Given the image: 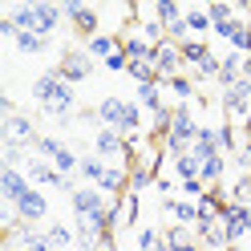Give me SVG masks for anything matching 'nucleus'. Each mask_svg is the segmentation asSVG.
Wrapping results in <instances>:
<instances>
[{"mask_svg": "<svg viewBox=\"0 0 251 251\" xmlns=\"http://www.w3.org/2000/svg\"><path fill=\"white\" fill-rule=\"evenodd\" d=\"M17 49H21L25 57H37V53H45V49H49V37H37V33H21V37H17Z\"/></svg>", "mask_w": 251, "mask_h": 251, "instance_id": "nucleus-30", "label": "nucleus"}, {"mask_svg": "<svg viewBox=\"0 0 251 251\" xmlns=\"http://www.w3.org/2000/svg\"><path fill=\"white\" fill-rule=\"evenodd\" d=\"M158 182V175H154V166H130V191L134 195H142L146 186Z\"/></svg>", "mask_w": 251, "mask_h": 251, "instance_id": "nucleus-28", "label": "nucleus"}, {"mask_svg": "<svg viewBox=\"0 0 251 251\" xmlns=\"http://www.w3.org/2000/svg\"><path fill=\"white\" fill-rule=\"evenodd\" d=\"M231 202H243V207H251V175H243L239 182L231 186Z\"/></svg>", "mask_w": 251, "mask_h": 251, "instance_id": "nucleus-40", "label": "nucleus"}, {"mask_svg": "<svg viewBox=\"0 0 251 251\" xmlns=\"http://www.w3.org/2000/svg\"><path fill=\"white\" fill-rule=\"evenodd\" d=\"M158 89H162V81H150V85H138V101H142V105L150 109V114H158V109L166 105Z\"/></svg>", "mask_w": 251, "mask_h": 251, "instance_id": "nucleus-26", "label": "nucleus"}, {"mask_svg": "<svg viewBox=\"0 0 251 251\" xmlns=\"http://www.w3.org/2000/svg\"><path fill=\"white\" fill-rule=\"evenodd\" d=\"M12 215H17V219H25V223H41V219L45 215H49V202H45V195L37 191V186H28V195L21 199V202H12Z\"/></svg>", "mask_w": 251, "mask_h": 251, "instance_id": "nucleus-10", "label": "nucleus"}, {"mask_svg": "<svg viewBox=\"0 0 251 251\" xmlns=\"http://www.w3.org/2000/svg\"><path fill=\"white\" fill-rule=\"evenodd\" d=\"M0 114L12 118V98H8V93H0Z\"/></svg>", "mask_w": 251, "mask_h": 251, "instance_id": "nucleus-44", "label": "nucleus"}, {"mask_svg": "<svg viewBox=\"0 0 251 251\" xmlns=\"http://www.w3.org/2000/svg\"><path fill=\"white\" fill-rule=\"evenodd\" d=\"M162 243H166V251H182V247H191V243H199V235H195V227L170 223V227L162 231Z\"/></svg>", "mask_w": 251, "mask_h": 251, "instance_id": "nucleus-20", "label": "nucleus"}, {"mask_svg": "<svg viewBox=\"0 0 251 251\" xmlns=\"http://www.w3.org/2000/svg\"><path fill=\"white\" fill-rule=\"evenodd\" d=\"M178 53H182V65H191V69H199L202 61L211 57L207 41H195V37H191V41H182V45H178Z\"/></svg>", "mask_w": 251, "mask_h": 251, "instance_id": "nucleus-21", "label": "nucleus"}, {"mask_svg": "<svg viewBox=\"0 0 251 251\" xmlns=\"http://www.w3.org/2000/svg\"><path fill=\"white\" fill-rule=\"evenodd\" d=\"M93 150H98V158H101V162H105V158H122V162H126V158H134V154H130L134 146L126 142L118 130H105V126H98V134H93Z\"/></svg>", "mask_w": 251, "mask_h": 251, "instance_id": "nucleus-4", "label": "nucleus"}, {"mask_svg": "<svg viewBox=\"0 0 251 251\" xmlns=\"http://www.w3.org/2000/svg\"><path fill=\"white\" fill-rule=\"evenodd\" d=\"M61 85H65V77H61L57 69H49V73H41L37 81H33V101H37V105H49V101H53V93H57Z\"/></svg>", "mask_w": 251, "mask_h": 251, "instance_id": "nucleus-18", "label": "nucleus"}, {"mask_svg": "<svg viewBox=\"0 0 251 251\" xmlns=\"http://www.w3.org/2000/svg\"><path fill=\"white\" fill-rule=\"evenodd\" d=\"M138 247H142V251H166L162 235L154 231V227H142V231H138Z\"/></svg>", "mask_w": 251, "mask_h": 251, "instance_id": "nucleus-37", "label": "nucleus"}, {"mask_svg": "<svg viewBox=\"0 0 251 251\" xmlns=\"http://www.w3.org/2000/svg\"><path fill=\"white\" fill-rule=\"evenodd\" d=\"M122 53L130 57V61H154V45L142 41L134 28H122Z\"/></svg>", "mask_w": 251, "mask_h": 251, "instance_id": "nucleus-17", "label": "nucleus"}, {"mask_svg": "<svg viewBox=\"0 0 251 251\" xmlns=\"http://www.w3.org/2000/svg\"><path fill=\"white\" fill-rule=\"evenodd\" d=\"M207 28H215L211 17H207V8H186V33H195V41H199Z\"/></svg>", "mask_w": 251, "mask_h": 251, "instance_id": "nucleus-29", "label": "nucleus"}, {"mask_svg": "<svg viewBox=\"0 0 251 251\" xmlns=\"http://www.w3.org/2000/svg\"><path fill=\"white\" fill-rule=\"evenodd\" d=\"M85 53L89 57H101V61L118 57L122 53V33H98L93 41H85Z\"/></svg>", "mask_w": 251, "mask_h": 251, "instance_id": "nucleus-16", "label": "nucleus"}, {"mask_svg": "<svg viewBox=\"0 0 251 251\" xmlns=\"http://www.w3.org/2000/svg\"><path fill=\"white\" fill-rule=\"evenodd\" d=\"M49 243H53V247H73V243H77V231L65 227V223H53V227H49Z\"/></svg>", "mask_w": 251, "mask_h": 251, "instance_id": "nucleus-34", "label": "nucleus"}, {"mask_svg": "<svg viewBox=\"0 0 251 251\" xmlns=\"http://www.w3.org/2000/svg\"><path fill=\"white\" fill-rule=\"evenodd\" d=\"M166 85H170V93H175V98H178L182 105H191V101L199 98V89H195V81H191V77H182V73H178V77H170Z\"/></svg>", "mask_w": 251, "mask_h": 251, "instance_id": "nucleus-25", "label": "nucleus"}, {"mask_svg": "<svg viewBox=\"0 0 251 251\" xmlns=\"http://www.w3.org/2000/svg\"><path fill=\"white\" fill-rule=\"evenodd\" d=\"M154 17H158L166 28H175V25H182L186 8H182V4H175V0H158V4H154Z\"/></svg>", "mask_w": 251, "mask_h": 251, "instance_id": "nucleus-23", "label": "nucleus"}, {"mask_svg": "<svg viewBox=\"0 0 251 251\" xmlns=\"http://www.w3.org/2000/svg\"><path fill=\"white\" fill-rule=\"evenodd\" d=\"M175 170H178V178H182V182H191V178H199L202 162L195 158V154H182V158H175Z\"/></svg>", "mask_w": 251, "mask_h": 251, "instance_id": "nucleus-33", "label": "nucleus"}, {"mask_svg": "<svg viewBox=\"0 0 251 251\" xmlns=\"http://www.w3.org/2000/svg\"><path fill=\"white\" fill-rule=\"evenodd\" d=\"M243 77H251V53L243 57Z\"/></svg>", "mask_w": 251, "mask_h": 251, "instance_id": "nucleus-45", "label": "nucleus"}, {"mask_svg": "<svg viewBox=\"0 0 251 251\" xmlns=\"http://www.w3.org/2000/svg\"><path fill=\"white\" fill-rule=\"evenodd\" d=\"M4 166H17V170H25V166H28V154H25V146H17V142H4Z\"/></svg>", "mask_w": 251, "mask_h": 251, "instance_id": "nucleus-38", "label": "nucleus"}, {"mask_svg": "<svg viewBox=\"0 0 251 251\" xmlns=\"http://www.w3.org/2000/svg\"><path fill=\"white\" fill-rule=\"evenodd\" d=\"M57 73L65 77L69 85H77V81H85V77L93 73V57L81 53V49H65V53H61V61H57Z\"/></svg>", "mask_w": 251, "mask_h": 251, "instance_id": "nucleus-7", "label": "nucleus"}, {"mask_svg": "<svg viewBox=\"0 0 251 251\" xmlns=\"http://www.w3.org/2000/svg\"><path fill=\"white\" fill-rule=\"evenodd\" d=\"M81 178H89V182H101V175H105V162L98 158V154H85L81 158V170H77Z\"/></svg>", "mask_w": 251, "mask_h": 251, "instance_id": "nucleus-31", "label": "nucleus"}, {"mask_svg": "<svg viewBox=\"0 0 251 251\" xmlns=\"http://www.w3.org/2000/svg\"><path fill=\"white\" fill-rule=\"evenodd\" d=\"M223 251H235V247H223Z\"/></svg>", "mask_w": 251, "mask_h": 251, "instance_id": "nucleus-49", "label": "nucleus"}, {"mask_svg": "<svg viewBox=\"0 0 251 251\" xmlns=\"http://www.w3.org/2000/svg\"><path fill=\"white\" fill-rule=\"evenodd\" d=\"M178 191H182V199H186V202H199L202 195L211 191V186L202 182V178H191V182H178Z\"/></svg>", "mask_w": 251, "mask_h": 251, "instance_id": "nucleus-39", "label": "nucleus"}, {"mask_svg": "<svg viewBox=\"0 0 251 251\" xmlns=\"http://www.w3.org/2000/svg\"><path fill=\"white\" fill-rule=\"evenodd\" d=\"M182 251H202V243H191V247H182Z\"/></svg>", "mask_w": 251, "mask_h": 251, "instance_id": "nucleus-46", "label": "nucleus"}, {"mask_svg": "<svg viewBox=\"0 0 251 251\" xmlns=\"http://www.w3.org/2000/svg\"><path fill=\"white\" fill-rule=\"evenodd\" d=\"M33 12H37V25H33L37 37H53L57 28H61V17H65V8H61V4H33Z\"/></svg>", "mask_w": 251, "mask_h": 251, "instance_id": "nucleus-13", "label": "nucleus"}, {"mask_svg": "<svg viewBox=\"0 0 251 251\" xmlns=\"http://www.w3.org/2000/svg\"><path fill=\"white\" fill-rule=\"evenodd\" d=\"M0 134H4V142H17V146H33L41 142V134L33 130V118H25V114H12L0 122Z\"/></svg>", "mask_w": 251, "mask_h": 251, "instance_id": "nucleus-8", "label": "nucleus"}, {"mask_svg": "<svg viewBox=\"0 0 251 251\" xmlns=\"http://www.w3.org/2000/svg\"><path fill=\"white\" fill-rule=\"evenodd\" d=\"M37 150H41V158H49V162H53L57 154H61V142H57V138H45V134H41V142H37Z\"/></svg>", "mask_w": 251, "mask_h": 251, "instance_id": "nucleus-42", "label": "nucleus"}, {"mask_svg": "<svg viewBox=\"0 0 251 251\" xmlns=\"http://www.w3.org/2000/svg\"><path fill=\"white\" fill-rule=\"evenodd\" d=\"M61 8H65V17L73 21V28H77V33H81L85 41H93V37L101 33V17H98V8L81 4V0H65Z\"/></svg>", "mask_w": 251, "mask_h": 251, "instance_id": "nucleus-3", "label": "nucleus"}, {"mask_svg": "<svg viewBox=\"0 0 251 251\" xmlns=\"http://www.w3.org/2000/svg\"><path fill=\"white\" fill-rule=\"evenodd\" d=\"M219 223H223V231H227V243L235 247L239 239L251 235V207H243V202H227V207L219 211Z\"/></svg>", "mask_w": 251, "mask_h": 251, "instance_id": "nucleus-1", "label": "nucleus"}, {"mask_svg": "<svg viewBox=\"0 0 251 251\" xmlns=\"http://www.w3.org/2000/svg\"><path fill=\"white\" fill-rule=\"evenodd\" d=\"M122 227H138V195L134 191L122 195Z\"/></svg>", "mask_w": 251, "mask_h": 251, "instance_id": "nucleus-36", "label": "nucleus"}, {"mask_svg": "<svg viewBox=\"0 0 251 251\" xmlns=\"http://www.w3.org/2000/svg\"><path fill=\"white\" fill-rule=\"evenodd\" d=\"M101 191L109 199H122L126 191H130V166H105V175H101Z\"/></svg>", "mask_w": 251, "mask_h": 251, "instance_id": "nucleus-15", "label": "nucleus"}, {"mask_svg": "<svg viewBox=\"0 0 251 251\" xmlns=\"http://www.w3.org/2000/svg\"><path fill=\"white\" fill-rule=\"evenodd\" d=\"M0 195H4V202L12 207V202H21L28 195V175L17 166H0Z\"/></svg>", "mask_w": 251, "mask_h": 251, "instance_id": "nucleus-11", "label": "nucleus"}, {"mask_svg": "<svg viewBox=\"0 0 251 251\" xmlns=\"http://www.w3.org/2000/svg\"><path fill=\"white\" fill-rule=\"evenodd\" d=\"M223 170H227V158H223V154H215V158H207V162H202L199 178L207 182V186H219V178H223Z\"/></svg>", "mask_w": 251, "mask_h": 251, "instance_id": "nucleus-27", "label": "nucleus"}, {"mask_svg": "<svg viewBox=\"0 0 251 251\" xmlns=\"http://www.w3.org/2000/svg\"><path fill=\"white\" fill-rule=\"evenodd\" d=\"M199 130H202V126L195 122L191 105H175V126H170V138H182V142H191V146H195Z\"/></svg>", "mask_w": 251, "mask_h": 251, "instance_id": "nucleus-14", "label": "nucleus"}, {"mask_svg": "<svg viewBox=\"0 0 251 251\" xmlns=\"http://www.w3.org/2000/svg\"><path fill=\"white\" fill-rule=\"evenodd\" d=\"M223 114L227 118H251V77H239L231 89H223Z\"/></svg>", "mask_w": 251, "mask_h": 251, "instance_id": "nucleus-5", "label": "nucleus"}, {"mask_svg": "<svg viewBox=\"0 0 251 251\" xmlns=\"http://www.w3.org/2000/svg\"><path fill=\"white\" fill-rule=\"evenodd\" d=\"M138 25H142V41H150V45H154V49H158V45H162V41H170V37H166V25H162L158 17H154V12H150V17H146V21H138Z\"/></svg>", "mask_w": 251, "mask_h": 251, "instance_id": "nucleus-24", "label": "nucleus"}, {"mask_svg": "<svg viewBox=\"0 0 251 251\" xmlns=\"http://www.w3.org/2000/svg\"><path fill=\"white\" fill-rule=\"evenodd\" d=\"M207 17H211V25H227V21H235V4H227V0H211Z\"/></svg>", "mask_w": 251, "mask_h": 251, "instance_id": "nucleus-32", "label": "nucleus"}, {"mask_svg": "<svg viewBox=\"0 0 251 251\" xmlns=\"http://www.w3.org/2000/svg\"><path fill=\"white\" fill-rule=\"evenodd\" d=\"M8 251H28V247H8Z\"/></svg>", "mask_w": 251, "mask_h": 251, "instance_id": "nucleus-47", "label": "nucleus"}, {"mask_svg": "<svg viewBox=\"0 0 251 251\" xmlns=\"http://www.w3.org/2000/svg\"><path fill=\"white\" fill-rule=\"evenodd\" d=\"M93 109H98V122L105 126V130H122V122H126V109H130V101H126V98H101Z\"/></svg>", "mask_w": 251, "mask_h": 251, "instance_id": "nucleus-12", "label": "nucleus"}, {"mask_svg": "<svg viewBox=\"0 0 251 251\" xmlns=\"http://www.w3.org/2000/svg\"><path fill=\"white\" fill-rule=\"evenodd\" d=\"M239 77H243V53H227V57H223V69H219V85L231 89Z\"/></svg>", "mask_w": 251, "mask_h": 251, "instance_id": "nucleus-22", "label": "nucleus"}, {"mask_svg": "<svg viewBox=\"0 0 251 251\" xmlns=\"http://www.w3.org/2000/svg\"><path fill=\"white\" fill-rule=\"evenodd\" d=\"M53 166H57V170H61V175H65V178H69V175H73V170H81V158H77V154H73L69 146H61V154H57V158H53Z\"/></svg>", "mask_w": 251, "mask_h": 251, "instance_id": "nucleus-35", "label": "nucleus"}, {"mask_svg": "<svg viewBox=\"0 0 251 251\" xmlns=\"http://www.w3.org/2000/svg\"><path fill=\"white\" fill-rule=\"evenodd\" d=\"M25 175H28V182H41V186H61V191H77V186L65 178V175H61V170L53 166V162H45V158H37V154H33V158H28V166H25Z\"/></svg>", "mask_w": 251, "mask_h": 251, "instance_id": "nucleus-6", "label": "nucleus"}, {"mask_svg": "<svg viewBox=\"0 0 251 251\" xmlns=\"http://www.w3.org/2000/svg\"><path fill=\"white\" fill-rule=\"evenodd\" d=\"M109 195L101 191V186H77V191L69 195V202H73V215L77 219H93V215H105L109 211V202H105Z\"/></svg>", "mask_w": 251, "mask_h": 251, "instance_id": "nucleus-2", "label": "nucleus"}, {"mask_svg": "<svg viewBox=\"0 0 251 251\" xmlns=\"http://www.w3.org/2000/svg\"><path fill=\"white\" fill-rule=\"evenodd\" d=\"M247 175H251V158H247Z\"/></svg>", "mask_w": 251, "mask_h": 251, "instance_id": "nucleus-48", "label": "nucleus"}, {"mask_svg": "<svg viewBox=\"0 0 251 251\" xmlns=\"http://www.w3.org/2000/svg\"><path fill=\"white\" fill-rule=\"evenodd\" d=\"M162 211L175 215V223H182V227H195V223H199V202H186V199H162Z\"/></svg>", "mask_w": 251, "mask_h": 251, "instance_id": "nucleus-19", "label": "nucleus"}, {"mask_svg": "<svg viewBox=\"0 0 251 251\" xmlns=\"http://www.w3.org/2000/svg\"><path fill=\"white\" fill-rule=\"evenodd\" d=\"M154 69H158V81H170V77H178L182 69V53H178V45L175 41H162L158 49H154V61H150Z\"/></svg>", "mask_w": 251, "mask_h": 251, "instance_id": "nucleus-9", "label": "nucleus"}, {"mask_svg": "<svg viewBox=\"0 0 251 251\" xmlns=\"http://www.w3.org/2000/svg\"><path fill=\"white\" fill-rule=\"evenodd\" d=\"M25 247H28V251H57V247L49 243V235H41V231H33V239H28Z\"/></svg>", "mask_w": 251, "mask_h": 251, "instance_id": "nucleus-43", "label": "nucleus"}, {"mask_svg": "<svg viewBox=\"0 0 251 251\" xmlns=\"http://www.w3.org/2000/svg\"><path fill=\"white\" fill-rule=\"evenodd\" d=\"M215 134H219V150H223V154H231V150H235V126H231V122H223Z\"/></svg>", "mask_w": 251, "mask_h": 251, "instance_id": "nucleus-41", "label": "nucleus"}]
</instances>
